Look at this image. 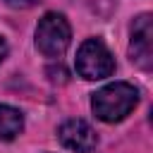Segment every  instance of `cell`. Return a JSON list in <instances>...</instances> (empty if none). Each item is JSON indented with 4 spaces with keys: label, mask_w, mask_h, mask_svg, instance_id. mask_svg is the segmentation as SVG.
Masks as SVG:
<instances>
[{
    "label": "cell",
    "mask_w": 153,
    "mask_h": 153,
    "mask_svg": "<svg viewBox=\"0 0 153 153\" xmlns=\"http://www.w3.org/2000/svg\"><path fill=\"white\" fill-rule=\"evenodd\" d=\"M139 103V91L127 81H112L98 88L91 98V110L100 122H122Z\"/></svg>",
    "instance_id": "6da1fadb"
},
{
    "label": "cell",
    "mask_w": 153,
    "mask_h": 153,
    "mask_svg": "<svg viewBox=\"0 0 153 153\" xmlns=\"http://www.w3.org/2000/svg\"><path fill=\"white\" fill-rule=\"evenodd\" d=\"M72 43V26L60 12H45L36 24V48L45 57H62Z\"/></svg>",
    "instance_id": "7a4b0ae2"
},
{
    "label": "cell",
    "mask_w": 153,
    "mask_h": 153,
    "mask_svg": "<svg viewBox=\"0 0 153 153\" xmlns=\"http://www.w3.org/2000/svg\"><path fill=\"white\" fill-rule=\"evenodd\" d=\"M76 74L86 81H100L112 76L115 72V57L110 48L100 38H86L76 50Z\"/></svg>",
    "instance_id": "3957f363"
},
{
    "label": "cell",
    "mask_w": 153,
    "mask_h": 153,
    "mask_svg": "<svg viewBox=\"0 0 153 153\" xmlns=\"http://www.w3.org/2000/svg\"><path fill=\"white\" fill-rule=\"evenodd\" d=\"M129 57L143 72L153 67V19L148 12L139 14L129 26Z\"/></svg>",
    "instance_id": "277c9868"
},
{
    "label": "cell",
    "mask_w": 153,
    "mask_h": 153,
    "mask_svg": "<svg viewBox=\"0 0 153 153\" xmlns=\"http://www.w3.org/2000/svg\"><path fill=\"white\" fill-rule=\"evenodd\" d=\"M57 139L65 148H69L74 153H91L98 146V134L93 131V127L86 120H76V117L60 124Z\"/></svg>",
    "instance_id": "5b68a950"
},
{
    "label": "cell",
    "mask_w": 153,
    "mask_h": 153,
    "mask_svg": "<svg viewBox=\"0 0 153 153\" xmlns=\"http://www.w3.org/2000/svg\"><path fill=\"white\" fill-rule=\"evenodd\" d=\"M24 129V115L12 105H0V139L12 141Z\"/></svg>",
    "instance_id": "8992f818"
},
{
    "label": "cell",
    "mask_w": 153,
    "mask_h": 153,
    "mask_svg": "<svg viewBox=\"0 0 153 153\" xmlns=\"http://www.w3.org/2000/svg\"><path fill=\"white\" fill-rule=\"evenodd\" d=\"M10 7H14V10H26V7H33L36 5V0H5Z\"/></svg>",
    "instance_id": "52a82bcc"
},
{
    "label": "cell",
    "mask_w": 153,
    "mask_h": 153,
    "mask_svg": "<svg viewBox=\"0 0 153 153\" xmlns=\"http://www.w3.org/2000/svg\"><path fill=\"white\" fill-rule=\"evenodd\" d=\"M7 50H10V48H7V41H5L2 36H0V62H2L5 57H7Z\"/></svg>",
    "instance_id": "ba28073f"
}]
</instances>
